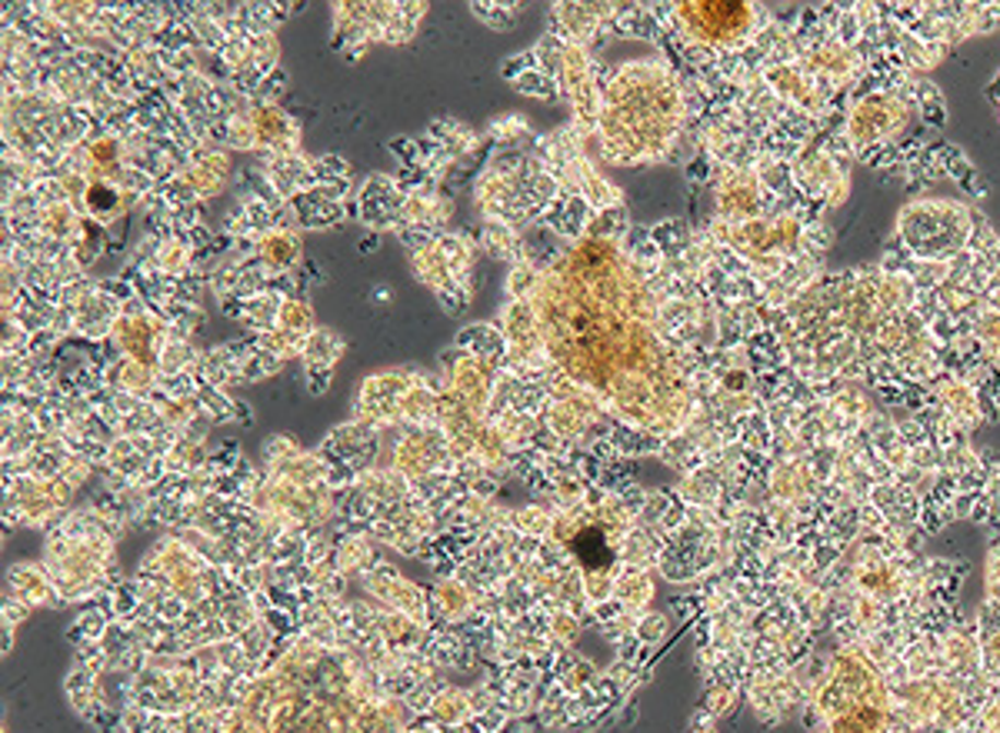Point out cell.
I'll return each instance as SVG.
<instances>
[{
    "label": "cell",
    "instance_id": "4",
    "mask_svg": "<svg viewBox=\"0 0 1000 733\" xmlns=\"http://www.w3.org/2000/svg\"><path fill=\"white\" fill-rule=\"evenodd\" d=\"M930 404H933V411H938L941 417L957 424L964 434H974L987 421L980 390L967 377H961V374H941L938 380H933Z\"/></svg>",
    "mask_w": 1000,
    "mask_h": 733
},
{
    "label": "cell",
    "instance_id": "3",
    "mask_svg": "<svg viewBox=\"0 0 1000 733\" xmlns=\"http://www.w3.org/2000/svg\"><path fill=\"white\" fill-rule=\"evenodd\" d=\"M764 11L754 4H681L678 27L697 44L741 47L754 37Z\"/></svg>",
    "mask_w": 1000,
    "mask_h": 733
},
{
    "label": "cell",
    "instance_id": "1",
    "mask_svg": "<svg viewBox=\"0 0 1000 733\" xmlns=\"http://www.w3.org/2000/svg\"><path fill=\"white\" fill-rule=\"evenodd\" d=\"M897 230L920 257H951L974 234V211L951 200H914L897 217Z\"/></svg>",
    "mask_w": 1000,
    "mask_h": 733
},
{
    "label": "cell",
    "instance_id": "6",
    "mask_svg": "<svg viewBox=\"0 0 1000 733\" xmlns=\"http://www.w3.org/2000/svg\"><path fill=\"white\" fill-rule=\"evenodd\" d=\"M984 580H987V600L1000 607V541L987 554V577Z\"/></svg>",
    "mask_w": 1000,
    "mask_h": 733
},
{
    "label": "cell",
    "instance_id": "5",
    "mask_svg": "<svg viewBox=\"0 0 1000 733\" xmlns=\"http://www.w3.org/2000/svg\"><path fill=\"white\" fill-rule=\"evenodd\" d=\"M980 640V674L990 681V687H1000V630L977 634Z\"/></svg>",
    "mask_w": 1000,
    "mask_h": 733
},
{
    "label": "cell",
    "instance_id": "2",
    "mask_svg": "<svg viewBox=\"0 0 1000 733\" xmlns=\"http://www.w3.org/2000/svg\"><path fill=\"white\" fill-rule=\"evenodd\" d=\"M910 117L914 114L897 91L867 94V97L854 101V107L847 110L844 141L857 154L874 151V147H887L894 138H901V133L907 130Z\"/></svg>",
    "mask_w": 1000,
    "mask_h": 733
}]
</instances>
